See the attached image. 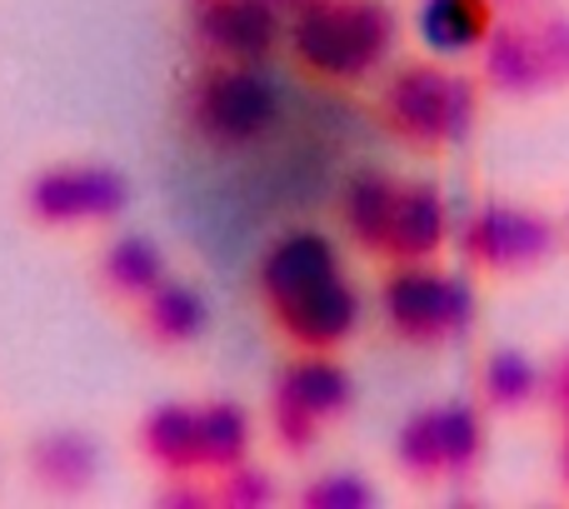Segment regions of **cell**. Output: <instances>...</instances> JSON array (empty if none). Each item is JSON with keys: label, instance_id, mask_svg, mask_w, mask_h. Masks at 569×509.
I'll return each instance as SVG.
<instances>
[{"label": "cell", "instance_id": "ffe728a7", "mask_svg": "<svg viewBox=\"0 0 569 509\" xmlns=\"http://www.w3.org/2000/svg\"><path fill=\"white\" fill-rule=\"evenodd\" d=\"M200 450H206V465L216 470H230V465L246 460L250 450V420L240 405H206L200 410Z\"/></svg>", "mask_w": 569, "mask_h": 509}, {"label": "cell", "instance_id": "7a4b0ae2", "mask_svg": "<svg viewBox=\"0 0 569 509\" xmlns=\"http://www.w3.org/2000/svg\"><path fill=\"white\" fill-rule=\"evenodd\" d=\"M395 46V16L380 0H320L295 20V56L335 80H355Z\"/></svg>", "mask_w": 569, "mask_h": 509}, {"label": "cell", "instance_id": "52a82bcc", "mask_svg": "<svg viewBox=\"0 0 569 509\" xmlns=\"http://www.w3.org/2000/svg\"><path fill=\"white\" fill-rule=\"evenodd\" d=\"M196 116L216 140L240 146V140H256L260 130L270 126V116H276V90H270L256 70H240V66L210 70V76L200 80Z\"/></svg>", "mask_w": 569, "mask_h": 509}, {"label": "cell", "instance_id": "2e32d148", "mask_svg": "<svg viewBox=\"0 0 569 509\" xmlns=\"http://www.w3.org/2000/svg\"><path fill=\"white\" fill-rule=\"evenodd\" d=\"M395 200H400V186H395L390 176H380V170L355 176L350 190H345V220H350L355 240L385 250V240H390V220H395Z\"/></svg>", "mask_w": 569, "mask_h": 509}, {"label": "cell", "instance_id": "ba28073f", "mask_svg": "<svg viewBox=\"0 0 569 509\" xmlns=\"http://www.w3.org/2000/svg\"><path fill=\"white\" fill-rule=\"evenodd\" d=\"M280 30V10L270 0H206L200 6V36L230 60H260L270 56Z\"/></svg>", "mask_w": 569, "mask_h": 509}, {"label": "cell", "instance_id": "9c48e42d", "mask_svg": "<svg viewBox=\"0 0 569 509\" xmlns=\"http://www.w3.org/2000/svg\"><path fill=\"white\" fill-rule=\"evenodd\" d=\"M276 310H280L284 330H290L295 340H305V345H335V340H345V335H350L355 310H360V305H355L350 285H345L340 275H330V280L310 285V290L276 300Z\"/></svg>", "mask_w": 569, "mask_h": 509}, {"label": "cell", "instance_id": "5bb4252c", "mask_svg": "<svg viewBox=\"0 0 569 509\" xmlns=\"http://www.w3.org/2000/svg\"><path fill=\"white\" fill-rule=\"evenodd\" d=\"M330 275H340L335 270L330 240H320V236L305 230V236H290V240H280V246L270 250L266 290H270V300H284V295H300V290H310V285L330 280Z\"/></svg>", "mask_w": 569, "mask_h": 509}, {"label": "cell", "instance_id": "8fae6325", "mask_svg": "<svg viewBox=\"0 0 569 509\" xmlns=\"http://www.w3.org/2000/svg\"><path fill=\"white\" fill-rule=\"evenodd\" d=\"M445 246V200L435 186H400L385 250L400 260H430Z\"/></svg>", "mask_w": 569, "mask_h": 509}, {"label": "cell", "instance_id": "484cf974", "mask_svg": "<svg viewBox=\"0 0 569 509\" xmlns=\"http://www.w3.org/2000/svg\"><path fill=\"white\" fill-rule=\"evenodd\" d=\"M545 405H550L560 420H569V345L545 365Z\"/></svg>", "mask_w": 569, "mask_h": 509}, {"label": "cell", "instance_id": "cb8c5ba5", "mask_svg": "<svg viewBox=\"0 0 569 509\" xmlns=\"http://www.w3.org/2000/svg\"><path fill=\"white\" fill-rule=\"evenodd\" d=\"M220 505L230 509H266L276 505V480L266 470H250V465H230L226 485H220Z\"/></svg>", "mask_w": 569, "mask_h": 509}, {"label": "cell", "instance_id": "8992f818", "mask_svg": "<svg viewBox=\"0 0 569 509\" xmlns=\"http://www.w3.org/2000/svg\"><path fill=\"white\" fill-rule=\"evenodd\" d=\"M130 200V186L110 166H56L30 186V216L46 226H80V220H110Z\"/></svg>", "mask_w": 569, "mask_h": 509}, {"label": "cell", "instance_id": "7402d4cb", "mask_svg": "<svg viewBox=\"0 0 569 509\" xmlns=\"http://www.w3.org/2000/svg\"><path fill=\"white\" fill-rule=\"evenodd\" d=\"M440 415H445V465H450V480H465L480 465V445H485L480 415L465 400L440 405Z\"/></svg>", "mask_w": 569, "mask_h": 509}, {"label": "cell", "instance_id": "44dd1931", "mask_svg": "<svg viewBox=\"0 0 569 509\" xmlns=\"http://www.w3.org/2000/svg\"><path fill=\"white\" fill-rule=\"evenodd\" d=\"M106 275L116 290L126 295H150L160 280H166V260H160V250L150 246L146 236H126L116 240L106 255Z\"/></svg>", "mask_w": 569, "mask_h": 509}, {"label": "cell", "instance_id": "f546056e", "mask_svg": "<svg viewBox=\"0 0 569 509\" xmlns=\"http://www.w3.org/2000/svg\"><path fill=\"white\" fill-rule=\"evenodd\" d=\"M500 10H530V6H545V0H495Z\"/></svg>", "mask_w": 569, "mask_h": 509}, {"label": "cell", "instance_id": "3957f363", "mask_svg": "<svg viewBox=\"0 0 569 509\" xmlns=\"http://www.w3.org/2000/svg\"><path fill=\"white\" fill-rule=\"evenodd\" d=\"M385 116L410 146H455L475 126V86L430 60H415V66L395 70L390 90H385Z\"/></svg>", "mask_w": 569, "mask_h": 509}, {"label": "cell", "instance_id": "ac0fdd59", "mask_svg": "<svg viewBox=\"0 0 569 509\" xmlns=\"http://www.w3.org/2000/svg\"><path fill=\"white\" fill-rule=\"evenodd\" d=\"M280 390L295 395V400H300L305 410H315L320 420H335V415L350 405V380H345V370H340V365H330V360L290 365V370H284V380H280Z\"/></svg>", "mask_w": 569, "mask_h": 509}, {"label": "cell", "instance_id": "7c38bea8", "mask_svg": "<svg viewBox=\"0 0 569 509\" xmlns=\"http://www.w3.org/2000/svg\"><path fill=\"white\" fill-rule=\"evenodd\" d=\"M495 0H425L420 6V36L430 50L460 56V50H480L485 36L495 30Z\"/></svg>", "mask_w": 569, "mask_h": 509}, {"label": "cell", "instance_id": "9a60e30c", "mask_svg": "<svg viewBox=\"0 0 569 509\" xmlns=\"http://www.w3.org/2000/svg\"><path fill=\"white\" fill-rule=\"evenodd\" d=\"M140 440H146L150 460H160L166 470L206 465V450H200V410H190V405H160L146 420Z\"/></svg>", "mask_w": 569, "mask_h": 509}, {"label": "cell", "instance_id": "4fadbf2b", "mask_svg": "<svg viewBox=\"0 0 569 509\" xmlns=\"http://www.w3.org/2000/svg\"><path fill=\"white\" fill-rule=\"evenodd\" d=\"M30 470L50 495H86L96 480V445L80 430H56L30 450Z\"/></svg>", "mask_w": 569, "mask_h": 509}, {"label": "cell", "instance_id": "e0dca14e", "mask_svg": "<svg viewBox=\"0 0 569 509\" xmlns=\"http://www.w3.org/2000/svg\"><path fill=\"white\" fill-rule=\"evenodd\" d=\"M206 320H210V310H206V300H200V290H190V285H180V280H160L156 290L146 295V325H150V335L166 345L196 340V335L206 330Z\"/></svg>", "mask_w": 569, "mask_h": 509}, {"label": "cell", "instance_id": "f1b7e54d", "mask_svg": "<svg viewBox=\"0 0 569 509\" xmlns=\"http://www.w3.org/2000/svg\"><path fill=\"white\" fill-rule=\"evenodd\" d=\"M276 10H295V16H305L310 6H320V0H270Z\"/></svg>", "mask_w": 569, "mask_h": 509}, {"label": "cell", "instance_id": "5b68a950", "mask_svg": "<svg viewBox=\"0 0 569 509\" xmlns=\"http://www.w3.org/2000/svg\"><path fill=\"white\" fill-rule=\"evenodd\" d=\"M385 310L405 340H450L475 320V295L435 270H400L385 285Z\"/></svg>", "mask_w": 569, "mask_h": 509}, {"label": "cell", "instance_id": "d6986e66", "mask_svg": "<svg viewBox=\"0 0 569 509\" xmlns=\"http://www.w3.org/2000/svg\"><path fill=\"white\" fill-rule=\"evenodd\" d=\"M400 465L410 480L430 485L440 475H450L445 465V415L440 410H415L400 430Z\"/></svg>", "mask_w": 569, "mask_h": 509}, {"label": "cell", "instance_id": "83f0119b", "mask_svg": "<svg viewBox=\"0 0 569 509\" xmlns=\"http://www.w3.org/2000/svg\"><path fill=\"white\" fill-rule=\"evenodd\" d=\"M560 485L569 495V420H565V435H560Z\"/></svg>", "mask_w": 569, "mask_h": 509}, {"label": "cell", "instance_id": "6da1fadb", "mask_svg": "<svg viewBox=\"0 0 569 509\" xmlns=\"http://www.w3.org/2000/svg\"><path fill=\"white\" fill-rule=\"evenodd\" d=\"M480 70L485 86L510 100H530L555 86H569V16L530 6L495 20V30L480 46Z\"/></svg>", "mask_w": 569, "mask_h": 509}, {"label": "cell", "instance_id": "d4e9b609", "mask_svg": "<svg viewBox=\"0 0 569 509\" xmlns=\"http://www.w3.org/2000/svg\"><path fill=\"white\" fill-rule=\"evenodd\" d=\"M270 420H276V435L284 450H310V440L320 435V415L305 410L295 395L276 390V410H270Z\"/></svg>", "mask_w": 569, "mask_h": 509}, {"label": "cell", "instance_id": "4dcf8cb0", "mask_svg": "<svg viewBox=\"0 0 569 509\" xmlns=\"http://www.w3.org/2000/svg\"><path fill=\"white\" fill-rule=\"evenodd\" d=\"M560 230H565V246H569V210H565V220H560Z\"/></svg>", "mask_w": 569, "mask_h": 509}, {"label": "cell", "instance_id": "30bf717a", "mask_svg": "<svg viewBox=\"0 0 569 509\" xmlns=\"http://www.w3.org/2000/svg\"><path fill=\"white\" fill-rule=\"evenodd\" d=\"M480 400L490 405L495 415H525L530 405L545 400V365L530 360L525 350H500L485 355L480 365Z\"/></svg>", "mask_w": 569, "mask_h": 509}, {"label": "cell", "instance_id": "603a6c76", "mask_svg": "<svg viewBox=\"0 0 569 509\" xmlns=\"http://www.w3.org/2000/svg\"><path fill=\"white\" fill-rule=\"evenodd\" d=\"M300 505L305 509H370L375 490L360 475H325V480H315L310 490L300 495Z\"/></svg>", "mask_w": 569, "mask_h": 509}, {"label": "cell", "instance_id": "277c9868", "mask_svg": "<svg viewBox=\"0 0 569 509\" xmlns=\"http://www.w3.org/2000/svg\"><path fill=\"white\" fill-rule=\"evenodd\" d=\"M565 246V230L535 206H480L465 226V250L490 275H530Z\"/></svg>", "mask_w": 569, "mask_h": 509}, {"label": "cell", "instance_id": "4316f807", "mask_svg": "<svg viewBox=\"0 0 569 509\" xmlns=\"http://www.w3.org/2000/svg\"><path fill=\"white\" fill-rule=\"evenodd\" d=\"M160 505H170V509H206L210 495H200L196 485H170V495H160Z\"/></svg>", "mask_w": 569, "mask_h": 509}]
</instances>
